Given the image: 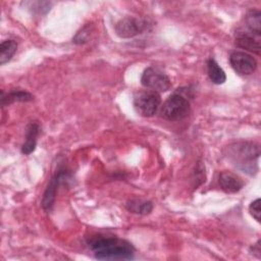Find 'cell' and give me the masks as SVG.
<instances>
[{"label": "cell", "mask_w": 261, "mask_h": 261, "mask_svg": "<svg viewBox=\"0 0 261 261\" xmlns=\"http://www.w3.org/2000/svg\"><path fill=\"white\" fill-rule=\"evenodd\" d=\"M145 27L146 23L144 20L137 17L126 16L116 22L115 33L120 38L128 39L141 34L145 30Z\"/></svg>", "instance_id": "obj_7"}, {"label": "cell", "mask_w": 261, "mask_h": 261, "mask_svg": "<svg viewBox=\"0 0 261 261\" xmlns=\"http://www.w3.org/2000/svg\"><path fill=\"white\" fill-rule=\"evenodd\" d=\"M249 212L253 216V218H255V220H257L258 222L261 221V209H260V199L259 198L250 204Z\"/></svg>", "instance_id": "obj_18"}, {"label": "cell", "mask_w": 261, "mask_h": 261, "mask_svg": "<svg viewBox=\"0 0 261 261\" xmlns=\"http://www.w3.org/2000/svg\"><path fill=\"white\" fill-rule=\"evenodd\" d=\"M191 111L190 101L178 90L168 97L161 107V116L169 121H178L186 118Z\"/></svg>", "instance_id": "obj_3"}, {"label": "cell", "mask_w": 261, "mask_h": 261, "mask_svg": "<svg viewBox=\"0 0 261 261\" xmlns=\"http://www.w3.org/2000/svg\"><path fill=\"white\" fill-rule=\"evenodd\" d=\"M17 50V43L14 40H5L0 45V64L8 62Z\"/></svg>", "instance_id": "obj_16"}, {"label": "cell", "mask_w": 261, "mask_h": 261, "mask_svg": "<svg viewBox=\"0 0 261 261\" xmlns=\"http://www.w3.org/2000/svg\"><path fill=\"white\" fill-rule=\"evenodd\" d=\"M89 36H90V29L88 25H86L80 32L76 33V35L73 38V42L76 44H84L87 42Z\"/></svg>", "instance_id": "obj_19"}, {"label": "cell", "mask_w": 261, "mask_h": 261, "mask_svg": "<svg viewBox=\"0 0 261 261\" xmlns=\"http://www.w3.org/2000/svg\"><path fill=\"white\" fill-rule=\"evenodd\" d=\"M125 208L127 211L135 213V214H140V215H147L151 213L153 210V204L150 201H143L139 199L130 200L125 204Z\"/></svg>", "instance_id": "obj_15"}, {"label": "cell", "mask_w": 261, "mask_h": 261, "mask_svg": "<svg viewBox=\"0 0 261 261\" xmlns=\"http://www.w3.org/2000/svg\"><path fill=\"white\" fill-rule=\"evenodd\" d=\"M260 155L259 144L253 142H236L227 146L225 156L238 169L253 175L257 169Z\"/></svg>", "instance_id": "obj_2"}, {"label": "cell", "mask_w": 261, "mask_h": 261, "mask_svg": "<svg viewBox=\"0 0 261 261\" xmlns=\"http://www.w3.org/2000/svg\"><path fill=\"white\" fill-rule=\"evenodd\" d=\"M207 73L210 81L215 85H222L226 81V74L224 70L212 58L207 60Z\"/></svg>", "instance_id": "obj_14"}, {"label": "cell", "mask_w": 261, "mask_h": 261, "mask_svg": "<svg viewBox=\"0 0 261 261\" xmlns=\"http://www.w3.org/2000/svg\"><path fill=\"white\" fill-rule=\"evenodd\" d=\"M68 177V171L66 170H58L50 179L45 193L43 195V199H42V207L45 211L49 212L52 210L54 202H55V198H56V192L57 189L59 187V185L61 184L62 180L66 179Z\"/></svg>", "instance_id": "obj_8"}, {"label": "cell", "mask_w": 261, "mask_h": 261, "mask_svg": "<svg viewBox=\"0 0 261 261\" xmlns=\"http://www.w3.org/2000/svg\"><path fill=\"white\" fill-rule=\"evenodd\" d=\"M141 84L148 90L155 91L157 93L166 92L171 88V81L157 67L150 66L146 68L141 76Z\"/></svg>", "instance_id": "obj_5"}, {"label": "cell", "mask_w": 261, "mask_h": 261, "mask_svg": "<svg viewBox=\"0 0 261 261\" xmlns=\"http://www.w3.org/2000/svg\"><path fill=\"white\" fill-rule=\"evenodd\" d=\"M34 100V96L24 90H12L8 93L2 92L1 95V105L7 106L14 102H30Z\"/></svg>", "instance_id": "obj_12"}, {"label": "cell", "mask_w": 261, "mask_h": 261, "mask_svg": "<svg viewBox=\"0 0 261 261\" xmlns=\"http://www.w3.org/2000/svg\"><path fill=\"white\" fill-rule=\"evenodd\" d=\"M251 251L253 252L252 254H254V255H256L258 258H260V252H261V250H260V241H259V240L257 241V243H256L255 245H253V246L251 247Z\"/></svg>", "instance_id": "obj_20"}, {"label": "cell", "mask_w": 261, "mask_h": 261, "mask_svg": "<svg viewBox=\"0 0 261 261\" xmlns=\"http://www.w3.org/2000/svg\"><path fill=\"white\" fill-rule=\"evenodd\" d=\"M95 258L99 260H130L136 249L126 240L104 234H94L87 240Z\"/></svg>", "instance_id": "obj_1"}, {"label": "cell", "mask_w": 261, "mask_h": 261, "mask_svg": "<svg viewBox=\"0 0 261 261\" xmlns=\"http://www.w3.org/2000/svg\"><path fill=\"white\" fill-rule=\"evenodd\" d=\"M257 36L261 35V13L257 9H251L245 16V28Z\"/></svg>", "instance_id": "obj_13"}, {"label": "cell", "mask_w": 261, "mask_h": 261, "mask_svg": "<svg viewBox=\"0 0 261 261\" xmlns=\"http://www.w3.org/2000/svg\"><path fill=\"white\" fill-rule=\"evenodd\" d=\"M229 63L233 70L242 75L252 74L257 68L256 59L244 51H232L229 55Z\"/></svg>", "instance_id": "obj_6"}, {"label": "cell", "mask_w": 261, "mask_h": 261, "mask_svg": "<svg viewBox=\"0 0 261 261\" xmlns=\"http://www.w3.org/2000/svg\"><path fill=\"white\" fill-rule=\"evenodd\" d=\"M194 179L196 180V186L205 181V166L202 164L201 161H198L194 171Z\"/></svg>", "instance_id": "obj_17"}, {"label": "cell", "mask_w": 261, "mask_h": 261, "mask_svg": "<svg viewBox=\"0 0 261 261\" xmlns=\"http://www.w3.org/2000/svg\"><path fill=\"white\" fill-rule=\"evenodd\" d=\"M161 103L159 93L152 90L139 91L134 95V108L136 112L143 117L153 116Z\"/></svg>", "instance_id": "obj_4"}, {"label": "cell", "mask_w": 261, "mask_h": 261, "mask_svg": "<svg viewBox=\"0 0 261 261\" xmlns=\"http://www.w3.org/2000/svg\"><path fill=\"white\" fill-rule=\"evenodd\" d=\"M40 132V124L38 121H32L25 133V140L21 146V153L24 155H30L35 151L37 146V138Z\"/></svg>", "instance_id": "obj_11"}, {"label": "cell", "mask_w": 261, "mask_h": 261, "mask_svg": "<svg viewBox=\"0 0 261 261\" xmlns=\"http://www.w3.org/2000/svg\"><path fill=\"white\" fill-rule=\"evenodd\" d=\"M236 44L238 47L255 53L257 55L260 54L261 44H260V36H257L245 29H241L236 33Z\"/></svg>", "instance_id": "obj_9"}, {"label": "cell", "mask_w": 261, "mask_h": 261, "mask_svg": "<svg viewBox=\"0 0 261 261\" xmlns=\"http://www.w3.org/2000/svg\"><path fill=\"white\" fill-rule=\"evenodd\" d=\"M218 182L222 191L228 194H234L244 187L243 179L230 171H221L218 176Z\"/></svg>", "instance_id": "obj_10"}]
</instances>
